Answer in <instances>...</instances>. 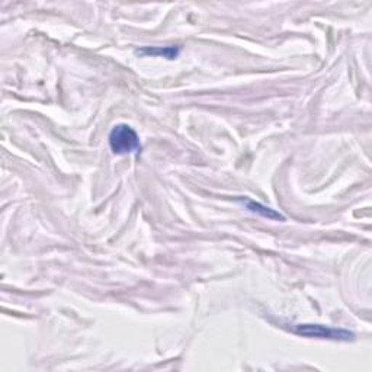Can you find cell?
Listing matches in <instances>:
<instances>
[{
  "mask_svg": "<svg viewBox=\"0 0 372 372\" xmlns=\"http://www.w3.org/2000/svg\"><path fill=\"white\" fill-rule=\"evenodd\" d=\"M295 334H300L303 338L310 339H326L334 342H349L355 341V333L349 331L342 327H331L324 324H314V323H301L295 324L292 327Z\"/></svg>",
  "mask_w": 372,
  "mask_h": 372,
  "instance_id": "cell-2",
  "label": "cell"
},
{
  "mask_svg": "<svg viewBox=\"0 0 372 372\" xmlns=\"http://www.w3.org/2000/svg\"><path fill=\"white\" fill-rule=\"evenodd\" d=\"M138 55H152V57H163L167 60L176 59L180 52V45L167 47H143L136 51Z\"/></svg>",
  "mask_w": 372,
  "mask_h": 372,
  "instance_id": "cell-3",
  "label": "cell"
},
{
  "mask_svg": "<svg viewBox=\"0 0 372 372\" xmlns=\"http://www.w3.org/2000/svg\"><path fill=\"white\" fill-rule=\"evenodd\" d=\"M110 152L117 156H127L141 150L140 137L136 129L128 124H118L109 133Z\"/></svg>",
  "mask_w": 372,
  "mask_h": 372,
  "instance_id": "cell-1",
  "label": "cell"
},
{
  "mask_svg": "<svg viewBox=\"0 0 372 372\" xmlns=\"http://www.w3.org/2000/svg\"><path fill=\"white\" fill-rule=\"evenodd\" d=\"M243 206L249 211H252L255 214H259V215H262L265 218H269V220H281V221L285 220L284 215H281L279 213H276L275 210L264 206V203H260V202H256V201H252V199H245L243 201Z\"/></svg>",
  "mask_w": 372,
  "mask_h": 372,
  "instance_id": "cell-4",
  "label": "cell"
}]
</instances>
